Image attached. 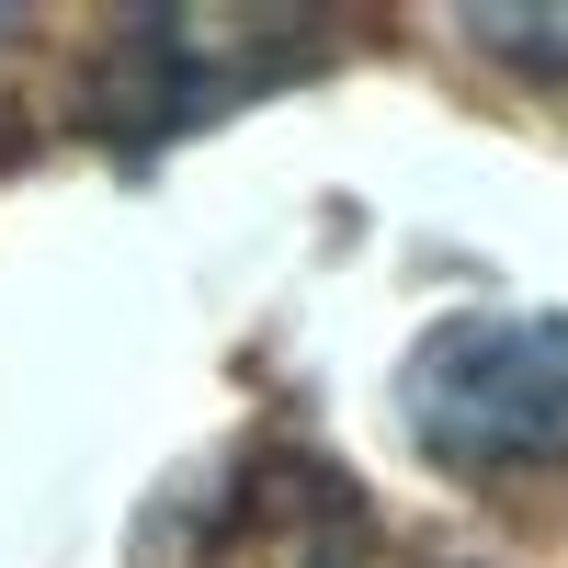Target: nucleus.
I'll return each mask as SVG.
<instances>
[{
  "instance_id": "obj_1",
  "label": "nucleus",
  "mask_w": 568,
  "mask_h": 568,
  "mask_svg": "<svg viewBox=\"0 0 568 568\" xmlns=\"http://www.w3.org/2000/svg\"><path fill=\"white\" fill-rule=\"evenodd\" d=\"M409 444L455 478L568 455V318H444L398 364Z\"/></svg>"
},
{
  "instance_id": "obj_2",
  "label": "nucleus",
  "mask_w": 568,
  "mask_h": 568,
  "mask_svg": "<svg viewBox=\"0 0 568 568\" xmlns=\"http://www.w3.org/2000/svg\"><path fill=\"white\" fill-rule=\"evenodd\" d=\"M318 23L307 12H149L114 34V58L91 69V136H103L114 160H149L171 136L216 125L227 103H251V91L296 80L307 69Z\"/></svg>"
},
{
  "instance_id": "obj_3",
  "label": "nucleus",
  "mask_w": 568,
  "mask_h": 568,
  "mask_svg": "<svg viewBox=\"0 0 568 568\" xmlns=\"http://www.w3.org/2000/svg\"><path fill=\"white\" fill-rule=\"evenodd\" d=\"M136 568H375V524L342 466L296 444H251L205 478V500L194 489L160 500Z\"/></svg>"
}]
</instances>
